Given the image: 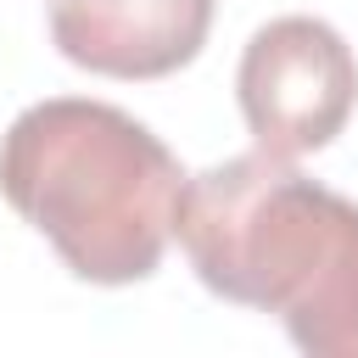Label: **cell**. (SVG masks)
Returning a JSON list of instances; mask_svg holds the SVG:
<instances>
[{
  "label": "cell",
  "instance_id": "2",
  "mask_svg": "<svg viewBox=\"0 0 358 358\" xmlns=\"http://www.w3.org/2000/svg\"><path fill=\"white\" fill-rule=\"evenodd\" d=\"M179 190V157L112 101L50 95L0 134V196L90 285L157 274Z\"/></svg>",
  "mask_w": 358,
  "mask_h": 358
},
{
  "label": "cell",
  "instance_id": "3",
  "mask_svg": "<svg viewBox=\"0 0 358 358\" xmlns=\"http://www.w3.org/2000/svg\"><path fill=\"white\" fill-rule=\"evenodd\" d=\"M235 101L257 151H324L358 106V56L319 17H274L241 50Z\"/></svg>",
  "mask_w": 358,
  "mask_h": 358
},
{
  "label": "cell",
  "instance_id": "1",
  "mask_svg": "<svg viewBox=\"0 0 358 358\" xmlns=\"http://www.w3.org/2000/svg\"><path fill=\"white\" fill-rule=\"evenodd\" d=\"M173 241L213 296L280 313L313 358H358V201L291 157L246 151L185 179Z\"/></svg>",
  "mask_w": 358,
  "mask_h": 358
},
{
  "label": "cell",
  "instance_id": "4",
  "mask_svg": "<svg viewBox=\"0 0 358 358\" xmlns=\"http://www.w3.org/2000/svg\"><path fill=\"white\" fill-rule=\"evenodd\" d=\"M218 0H50L56 50L101 78H168L207 45Z\"/></svg>",
  "mask_w": 358,
  "mask_h": 358
}]
</instances>
